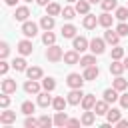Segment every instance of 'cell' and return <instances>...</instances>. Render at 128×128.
Returning <instances> with one entry per match:
<instances>
[{
  "label": "cell",
  "instance_id": "6da1fadb",
  "mask_svg": "<svg viewBox=\"0 0 128 128\" xmlns=\"http://www.w3.org/2000/svg\"><path fill=\"white\" fill-rule=\"evenodd\" d=\"M90 52L96 54V56L104 54V52H106V40H104V38H92V40H90Z\"/></svg>",
  "mask_w": 128,
  "mask_h": 128
},
{
  "label": "cell",
  "instance_id": "7a4b0ae2",
  "mask_svg": "<svg viewBox=\"0 0 128 128\" xmlns=\"http://www.w3.org/2000/svg\"><path fill=\"white\" fill-rule=\"evenodd\" d=\"M46 58H48L50 62H60V60L64 58V52H62L60 46L52 44V46H48V50H46Z\"/></svg>",
  "mask_w": 128,
  "mask_h": 128
},
{
  "label": "cell",
  "instance_id": "3957f363",
  "mask_svg": "<svg viewBox=\"0 0 128 128\" xmlns=\"http://www.w3.org/2000/svg\"><path fill=\"white\" fill-rule=\"evenodd\" d=\"M72 48L78 50V52H86V50H90V42H88L86 36H74L72 38Z\"/></svg>",
  "mask_w": 128,
  "mask_h": 128
},
{
  "label": "cell",
  "instance_id": "277c9868",
  "mask_svg": "<svg viewBox=\"0 0 128 128\" xmlns=\"http://www.w3.org/2000/svg\"><path fill=\"white\" fill-rule=\"evenodd\" d=\"M22 34H24L26 38H34V36L38 34V24H36V22H32V20L22 22Z\"/></svg>",
  "mask_w": 128,
  "mask_h": 128
},
{
  "label": "cell",
  "instance_id": "5b68a950",
  "mask_svg": "<svg viewBox=\"0 0 128 128\" xmlns=\"http://www.w3.org/2000/svg\"><path fill=\"white\" fill-rule=\"evenodd\" d=\"M84 82H86L84 74L80 76V74H76V72L68 74V78H66V84H68L70 88H82V86H84Z\"/></svg>",
  "mask_w": 128,
  "mask_h": 128
},
{
  "label": "cell",
  "instance_id": "8992f818",
  "mask_svg": "<svg viewBox=\"0 0 128 128\" xmlns=\"http://www.w3.org/2000/svg\"><path fill=\"white\" fill-rule=\"evenodd\" d=\"M40 88H42V82H38V80H32V78H28L26 82H24V92L26 94H40Z\"/></svg>",
  "mask_w": 128,
  "mask_h": 128
},
{
  "label": "cell",
  "instance_id": "52a82bcc",
  "mask_svg": "<svg viewBox=\"0 0 128 128\" xmlns=\"http://www.w3.org/2000/svg\"><path fill=\"white\" fill-rule=\"evenodd\" d=\"M66 98H68V104H72V106H78V104H82L84 92H82V88H72V90H70V94H68Z\"/></svg>",
  "mask_w": 128,
  "mask_h": 128
},
{
  "label": "cell",
  "instance_id": "ba28073f",
  "mask_svg": "<svg viewBox=\"0 0 128 128\" xmlns=\"http://www.w3.org/2000/svg\"><path fill=\"white\" fill-rule=\"evenodd\" d=\"M22 56H30L32 52H34V46H32V40H28V38H24V40H20L18 42V48H16Z\"/></svg>",
  "mask_w": 128,
  "mask_h": 128
},
{
  "label": "cell",
  "instance_id": "9c48e42d",
  "mask_svg": "<svg viewBox=\"0 0 128 128\" xmlns=\"http://www.w3.org/2000/svg\"><path fill=\"white\" fill-rule=\"evenodd\" d=\"M68 66H74V64H80V52L78 50H68V52H64V58H62Z\"/></svg>",
  "mask_w": 128,
  "mask_h": 128
},
{
  "label": "cell",
  "instance_id": "30bf717a",
  "mask_svg": "<svg viewBox=\"0 0 128 128\" xmlns=\"http://www.w3.org/2000/svg\"><path fill=\"white\" fill-rule=\"evenodd\" d=\"M120 34L116 32V30H112V28H106V32H104V40H106V44H112V46H116L118 42H120Z\"/></svg>",
  "mask_w": 128,
  "mask_h": 128
},
{
  "label": "cell",
  "instance_id": "8fae6325",
  "mask_svg": "<svg viewBox=\"0 0 128 128\" xmlns=\"http://www.w3.org/2000/svg\"><path fill=\"white\" fill-rule=\"evenodd\" d=\"M12 122H16V112H12V110L4 108V112H0V124L10 126Z\"/></svg>",
  "mask_w": 128,
  "mask_h": 128
},
{
  "label": "cell",
  "instance_id": "7c38bea8",
  "mask_svg": "<svg viewBox=\"0 0 128 128\" xmlns=\"http://www.w3.org/2000/svg\"><path fill=\"white\" fill-rule=\"evenodd\" d=\"M52 96H50V92L48 90H44V92H40L38 94V100H36V104L38 106H42V108H48V106H52Z\"/></svg>",
  "mask_w": 128,
  "mask_h": 128
},
{
  "label": "cell",
  "instance_id": "4fadbf2b",
  "mask_svg": "<svg viewBox=\"0 0 128 128\" xmlns=\"http://www.w3.org/2000/svg\"><path fill=\"white\" fill-rule=\"evenodd\" d=\"M28 16H30L28 6H18V8H16V12H14V20H16V22H26V20H28Z\"/></svg>",
  "mask_w": 128,
  "mask_h": 128
},
{
  "label": "cell",
  "instance_id": "5bb4252c",
  "mask_svg": "<svg viewBox=\"0 0 128 128\" xmlns=\"http://www.w3.org/2000/svg\"><path fill=\"white\" fill-rule=\"evenodd\" d=\"M114 18H116V16H112L110 12H102V14L98 16V24H100L102 28H110L112 22H114Z\"/></svg>",
  "mask_w": 128,
  "mask_h": 128
},
{
  "label": "cell",
  "instance_id": "9a60e30c",
  "mask_svg": "<svg viewBox=\"0 0 128 128\" xmlns=\"http://www.w3.org/2000/svg\"><path fill=\"white\" fill-rule=\"evenodd\" d=\"M124 70H126V66H124L122 60H112V64H110V74L112 76H122Z\"/></svg>",
  "mask_w": 128,
  "mask_h": 128
},
{
  "label": "cell",
  "instance_id": "2e32d148",
  "mask_svg": "<svg viewBox=\"0 0 128 128\" xmlns=\"http://www.w3.org/2000/svg\"><path fill=\"white\" fill-rule=\"evenodd\" d=\"M102 96H104V100H106L108 104H114L116 100H120V96H118V90H116L114 86H112V88H106Z\"/></svg>",
  "mask_w": 128,
  "mask_h": 128
},
{
  "label": "cell",
  "instance_id": "e0dca14e",
  "mask_svg": "<svg viewBox=\"0 0 128 128\" xmlns=\"http://www.w3.org/2000/svg\"><path fill=\"white\" fill-rule=\"evenodd\" d=\"M54 26H56V20H54V16L46 14V16H42V18H40V28H42V30H52Z\"/></svg>",
  "mask_w": 128,
  "mask_h": 128
},
{
  "label": "cell",
  "instance_id": "ac0fdd59",
  "mask_svg": "<svg viewBox=\"0 0 128 128\" xmlns=\"http://www.w3.org/2000/svg\"><path fill=\"white\" fill-rule=\"evenodd\" d=\"M16 80H12V78H4L2 80V92H6V94H14L16 92Z\"/></svg>",
  "mask_w": 128,
  "mask_h": 128
},
{
  "label": "cell",
  "instance_id": "d6986e66",
  "mask_svg": "<svg viewBox=\"0 0 128 128\" xmlns=\"http://www.w3.org/2000/svg\"><path fill=\"white\" fill-rule=\"evenodd\" d=\"M96 96L94 94H84V98H82V108L84 110H94V106H96Z\"/></svg>",
  "mask_w": 128,
  "mask_h": 128
},
{
  "label": "cell",
  "instance_id": "ffe728a7",
  "mask_svg": "<svg viewBox=\"0 0 128 128\" xmlns=\"http://www.w3.org/2000/svg\"><path fill=\"white\" fill-rule=\"evenodd\" d=\"M96 116H98V114H96L94 110H84V114H82V118H80V120H82V124H84V126H92V124L96 122Z\"/></svg>",
  "mask_w": 128,
  "mask_h": 128
},
{
  "label": "cell",
  "instance_id": "44dd1931",
  "mask_svg": "<svg viewBox=\"0 0 128 128\" xmlns=\"http://www.w3.org/2000/svg\"><path fill=\"white\" fill-rule=\"evenodd\" d=\"M82 24H84V28H86V30H94V28L98 26V18H96L94 14H86V16H84V20H82Z\"/></svg>",
  "mask_w": 128,
  "mask_h": 128
},
{
  "label": "cell",
  "instance_id": "7402d4cb",
  "mask_svg": "<svg viewBox=\"0 0 128 128\" xmlns=\"http://www.w3.org/2000/svg\"><path fill=\"white\" fill-rule=\"evenodd\" d=\"M26 76H28V78H32V80H42L44 72H42V68H40V66H30V68L26 70Z\"/></svg>",
  "mask_w": 128,
  "mask_h": 128
},
{
  "label": "cell",
  "instance_id": "603a6c76",
  "mask_svg": "<svg viewBox=\"0 0 128 128\" xmlns=\"http://www.w3.org/2000/svg\"><path fill=\"white\" fill-rule=\"evenodd\" d=\"M66 106H68V98H64V96H56V98L52 100V108H54L56 112L66 110Z\"/></svg>",
  "mask_w": 128,
  "mask_h": 128
},
{
  "label": "cell",
  "instance_id": "cb8c5ba5",
  "mask_svg": "<svg viewBox=\"0 0 128 128\" xmlns=\"http://www.w3.org/2000/svg\"><path fill=\"white\" fill-rule=\"evenodd\" d=\"M12 68H14L16 72H26V70H28V62L24 60V56H20V58H14V62H12Z\"/></svg>",
  "mask_w": 128,
  "mask_h": 128
},
{
  "label": "cell",
  "instance_id": "d4e9b609",
  "mask_svg": "<svg viewBox=\"0 0 128 128\" xmlns=\"http://www.w3.org/2000/svg\"><path fill=\"white\" fill-rule=\"evenodd\" d=\"M100 76V70H98V66L94 64V66H88V68H84V78L86 80H96Z\"/></svg>",
  "mask_w": 128,
  "mask_h": 128
},
{
  "label": "cell",
  "instance_id": "484cf974",
  "mask_svg": "<svg viewBox=\"0 0 128 128\" xmlns=\"http://www.w3.org/2000/svg\"><path fill=\"white\" fill-rule=\"evenodd\" d=\"M110 110V104L106 102V100H98L96 102V106H94V112L98 114V116H106V112Z\"/></svg>",
  "mask_w": 128,
  "mask_h": 128
},
{
  "label": "cell",
  "instance_id": "4316f807",
  "mask_svg": "<svg viewBox=\"0 0 128 128\" xmlns=\"http://www.w3.org/2000/svg\"><path fill=\"white\" fill-rule=\"evenodd\" d=\"M120 118H122V112H120L118 108H110V110L106 112V120H108L110 124H116Z\"/></svg>",
  "mask_w": 128,
  "mask_h": 128
},
{
  "label": "cell",
  "instance_id": "83f0119b",
  "mask_svg": "<svg viewBox=\"0 0 128 128\" xmlns=\"http://www.w3.org/2000/svg\"><path fill=\"white\" fill-rule=\"evenodd\" d=\"M66 124H68V114H66L64 110L56 112V116H54V126H60V128H64Z\"/></svg>",
  "mask_w": 128,
  "mask_h": 128
},
{
  "label": "cell",
  "instance_id": "f1b7e54d",
  "mask_svg": "<svg viewBox=\"0 0 128 128\" xmlns=\"http://www.w3.org/2000/svg\"><path fill=\"white\" fill-rule=\"evenodd\" d=\"M74 8H76L78 14H84V16L90 14V2L88 0H76V6Z\"/></svg>",
  "mask_w": 128,
  "mask_h": 128
},
{
  "label": "cell",
  "instance_id": "f546056e",
  "mask_svg": "<svg viewBox=\"0 0 128 128\" xmlns=\"http://www.w3.org/2000/svg\"><path fill=\"white\" fill-rule=\"evenodd\" d=\"M46 14H50V16H60V14H62V6H60L58 2H50V4L46 6Z\"/></svg>",
  "mask_w": 128,
  "mask_h": 128
},
{
  "label": "cell",
  "instance_id": "4dcf8cb0",
  "mask_svg": "<svg viewBox=\"0 0 128 128\" xmlns=\"http://www.w3.org/2000/svg\"><path fill=\"white\" fill-rule=\"evenodd\" d=\"M42 42H44V46H52V44H56V34H54L52 30H44V34H42Z\"/></svg>",
  "mask_w": 128,
  "mask_h": 128
},
{
  "label": "cell",
  "instance_id": "1f68e13d",
  "mask_svg": "<svg viewBox=\"0 0 128 128\" xmlns=\"http://www.w3.org/2000/svg\"><path fill=\"white\" fill-rule=\"evenodd\" d=\"M94 64H96V54L80 56V66H82V68H88V66H94Z\"/></svg>",
  "mask_w": 128,
  "mask_h": 128
},
{
  "label": "cell",
  "instance_id": "d6a6232c",
  "mask_svg": "<svg viewBox=\"0 0 128 128\" xmlns=\"http://www.w3.org/2000/svg\"><path fill=\"white\" fill-rule=\"evenodd\" d=\"M112 86H114L118 92H124V90H128V80L122 78V76H116V80L112 82Z\"/></svg>",
  "mask_w": 128,
  "mask_h": 128
},
{
  "label": "cell",
  "instance_id": "836d02e7",
  "mask_svg": "<svg viewBox=\"0 0 128 128\" xmlns=\"http://www.w3.org/2000/svg\"><path fill=\"white\" fill-rule=\"evenodd\" d=\"M34 110H36V104H34V102H30V100L22 102V106H20V112H22V114H26V116L34 114Z\"/></svg>",
  "mask_w": 128,
  "mask_h": 128
},
{
  "label": "cell",
  "instance_id": "e575fe53",
  "mask_svg": "<svg viewBox=\"0 0 128 128\" xmlns=\"http://www.w3.org/2000/svg\"><path fill=\"white\" fill-rule=\"evenodd\" d=\"M76 14H78V12H76V8L66 6V8H62V14H60V16H62L64 20H74V18H76Z\"/></svg>",
  "mask_w": 128,
  "mask_h": 128
},
{
  "label": "cell",
  "instance_id": "d590c367",
  "mask_svg": "<svg viewBox=\"0 0 128 128\" xmlns=\"http://www.w3.org/2000/svg\"><path fill=\"white\" fill-rule=\"evenodd\" d=\"M62 36L64 38H74L76 36V26L74 24H64L62 26Z\"/></svg>",
  "mask_w": 128,
  "mask_h": 128
},
{
  "label": "cell",
  "instance_id": "8d00e7d4",
  "mask_svg": "<svg viewBox=\"0 0 128 128\" xmlns=\"http://www.w3.org/2000/svg\"><path fill=\"white\" fill-rule=\"evenodd\" d=\"M114 16H116L120 22H126V20H128V6H120V8H116Z\"/></svg>",
  "mask_w": 128,
  "mask_h": 128
},
{
  "label": "cell",
  "instance_id": "74e56055",
  "mask_svg": "<svg viewBox=\"0 0 128 128\" xmlns=\"http://www.w3.org/2000/svg\"><path fill=\"white\" fill-rule=\"evenodd\" d=\"M100 6H102L104 12H110V10H116L118 8V0H102Z\"/></svg>",
  "mask_w": 128,
  "mask_h": 128
},
{
  "label": "cell",
  "instance_id": "f35d334b",
  "mask_svg": "<svg viewBox=\"0 0 128 128\" xmlns=\"http://www.w3.org/2000/svg\"><path fill=\"white\" fill-rule=\"evenodd\" d=\"M42 88H44V90H48V92H52V90L56 88V80H54L52 76H48V78H42Z\"/></svg>",
  "mask_w": 128,
  "mask_h": 128
},
{
  "label": "cell",
  "instance_id": "ab89813d",
  "mask_svg": "<svg viewBox=\"0 0 128 128\" xmlns=\"http://www.w3.org/2000/svg\"><path fill=\"white\" fill-rule=\"evenodd\" d=\"M122 58H124V48L116 44V46L112 48V60H122Z\"/></svg>",
  "mask_w": 128,
  "mask_h": 128
},
{
  "label": "cell",
  "instance_id": "60d3db41",
  "mask_svg": "<svg viewBox=\"0 0 128 128\" xmlns=\"http://www.w3.org/2000/svg\"><path fill=\"white\" fill-rule=\"evenodd\" d=\"M38 122H40V128H50V126L54 124V118H50V116H46V114H44V116H40V118H38Z\"/></svg>",
  "mask_w": 128,
  "mask_h": 128
},
{
  "label": "cell",
  "instance_id": "b9f144b4",
  "mask_svg": "<svg viewBox=\"0 0 128 128\" xmlns=\"http://www.w3.org/2000/svg\"><path fill=\"white\" fill-rule=\"evenodd\" d=\"M24 126L26 128H40V122L30 114V116H26V120H24Z\"/></svg>",
  "mask_w": 128,
  "mask_h": 128
},
{
  "label": "cell",
  "instance_id": "7bdbcfd3",
  "mask_svg": "<svg viewBox=\"0 0 128 128\" xmlns=\"http://www.w3.org/2000/svg\"><path fill=\"white\" fill-rule=\"evenodd\" d=\"M8 54H10V46H8V42H2V44H0V58L6 60Z\"/></svg>",
  "mask_w": 128,
  "mask_h": 128
},
{
  "label": "cell",
  "instance_id": "ee69618b",
  "mask_svg": "<svg viewBox=\"0 0 128 128\" xmlns=\"http://www.w3.org/2000/svg\"><path fill=\"white\" fill-rule=\"evenodd\" d=\"M114 30H116L120 36H128V24H126V22H120V24H118Z\"/></svg>",
  "mask_w": 128,
  "mask_h": 128
},
{
  "label": "cell",
  "instance_id": "f6af8a7d",
  "mask_svg": "<svg viewBox=\"0 0 128 128\" xmlns=\"http://www.w3.org/2000/svg\"><path fill=\"white\" fill-rule=\"evenodd\" d=\"M0 106H2V108H8V106H10V94L2 92V96H0Z\"/></svg>",
  "mask_w": 128,
  "mask_h": 128
},
{
  "label": "cell",
  "instance_id": "bcb514c9",
  "mask_svg": "<svg viewBox=\"0 0 128 128\" xmlns=\"http://www.w3.org/2000/svg\"><path fill=\"white\" fill-rule=\"evenodd\" d=\"M8 70H10V64H8L6 60H0V74H2V76H6V74H8Z\"/></svg>",
  "mask_w": 128,
  "mask_h": 128
},
{
  "label": "cell",
  "instance_id": "7dc6e473",
  "mask_svg": "<svg viewBox=\"0 0 128 128\" xmlns=\"http://www.w3.org/2000/svg\"><path fill=\"white\" fill-rule=\"evenodd\" d=\"M120 106H122L124 110H128V92H124V94L120 96Z\"/></svg>",
  "mask_w": 128,
  "mask_h": 128
},
{
  "label": "cell",
  "instance_id": "c3c4849f",
  "mask_svg": "<svg viewBox=\"0 0 128 128\" xmlns=\"http://www.w3.org/2000/svg\"><path fill=\"white\" fill-rule=\"evenodd\" d=\"M82 124V120H78V118H68V124L66 126H80Z\"/></svg>",
  "mask_w": 128,
  "mask_h": 128
},
{
  "label": "cell",
  "instance_id": "681fc988",
  "mask_svg": "<svg viewBox=\"0 0 128 128\" xmlns=\"http://www.w3.org/2000/svg\"><path fill=\"white\" fill-rule=\"evenodd\" d=\"M116 126H118V128H128V120H124V118H120V120L116 122Z\"/></svg>",
  "mask_w": 128,
  "mask_h": 128
},
{
  "label": "cell",
  "instance_id": "f907efd6",
  "mask_svg": "<svg viewBox=\"0 0 128 128\" xmlns=\"http://www.w3.org/2000/svg\"><path fill=\"white\" fill-rule=\"evenodd\" d=\"M50 2H52V0H36V4H38V6H48Z\"/></svg>",
  "mask_w": 128,
  "mask_h": 128
},
{
  "label": "cell",
  "instance_id": "816d5d0a",
  "mask_svg": "<svg viewBox=\"0 0 128 128\" xmlns=\"http://www.w3.org/2000/svg\"><path fill=\"white\" fill-rule=\"evenodd\" d=\"M4 2H6V6H16L18 0H4Z\"/></svg>",
  "mask_w": 128,
  "mask_h": 128
},
{
  "label": "cell",
  "instance_id": "f5cc1de1",
  "mask_svg": "<svg viewBox=\"0 0 128 128\" xmlns=\"http://www.w3.org/2000/svg\"><path fill=\"white\" fill-rule=\"evenodd\" d=\"M122 62H124V66H126V70H128V58H124Z\"/></svg>",
  "mask_w": 128,
  "mask_h": 128
},
{
  "label": "cell",
  "instance_id": "db71d44e",
  "mask_svg": "<svg viewBox=\"0 0 128 128\" xmlns=\"http://www.w3.org/2000/svg\"><path fill=\"white\" fill-rule=\"evenodd\" d=\"M90 4H98V2H102V0H88Z\"/></svg>",
  "mask_w": 128,
  "mask_h": 128
},
{
  "label": "cell",
  "instance_id": "11a10c76",
  "mask_svg": "<svg viewBox=\"0 0 128 128\" xmlns=\"http://www.w3.org/2000/svg\"><path fill=\"white\" fill-rule=\"evenodd\" d=\"M66 2H76V0H66Z\"/></svg>",
  "mask_w": 128,
  "mask_h": 128
},
{
  "label": "cell",
  "instance_id": "9f6ffc18",
  "mask_svg": "<svg viewBox=\"0 0 128 128\" xmlns=\"http://www.w3.org/2000/svg\"><path fill=\"white\" fill-rule=\"evenodd\" d=\"M24 2H32V0H24Z\"/></svg>",
  "mask_w": 128,
  "mask_h": 128
},
{
  "label": "cell",
  "instance_id": "6f0895ef",
  "mask_svg": "<svg viewBox=\"0 0 128 128\" xmlns=\"http://www.w3.org/2000/svg\"><path fill=\"white\" fill-rule=\"evenodd\" d=\"M126 6H128V4H126Z\"/></svg>",
  "mask_w": 128,
  "mask_h": 128
}]
</instances>
